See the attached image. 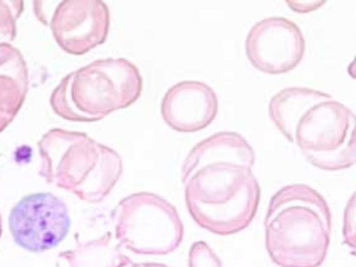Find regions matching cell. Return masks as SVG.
Returning a JSON list of instances; mask_svg holds the SVG:
<instances>
[{
	"instance_id": "obj_1",
	"label": "cell",
	"mask_w": 356,
	"mask_h": 267,
	"mask_svg": "<svg viewBox=\"0 0 356 267\" xmlns=\"http://www.w3.org/2000/svg\"><path fill=\"white\" fill-rule=\"evenodd\" d=\"M255 152L240 134L211 135L191 149L181 166L185 202L200 227L219 236L245 230L258 213Z\"/></svg>"
},
{
	"instance_id": "obj_11",
	"label": "cell",
	"mask_w": 356,
	"mask_h": 267,
	"mask_svg": "<svg viewBox=\"0 0 356 267\" xmlns=\"http://www.w3.org/2000/svg\"><path fill=\"white\" fill-rule=\"evenodd\" d=\"M29 90L24 56L12 44H0V134L18 115Z\"/></svg>"
},
{
	"instance_id": "obj_7",
	"label": "cell",
	"mask_w": 356,
	"mask_h": 267,
	"mask_svg": "<svg viewBox=\"0 0 356 267\" xmlns=\"http://www.w3.org/2000/svg\"><path fill=\"white\" fill-rule=\"evenodd\" d=\"M65 202L50 193L28 195L13 207L9 230L15 243L34 254L56 249L70 230Z\"/></svg>"
},
{
	"instance_id": "obj_16",
	"label": "cell",
	"mask_w": 356,
	"mask_h": 267,
	"mask_svg": "<svg viewBox=\"0 0 356 267\" xmlns=\"http://www.w3.org/2000/svg\"><path fill=\"white\" fill-rule=\"evenodd\" d=\"M293 10L298 13H309L316 10L318 8L325 4V1H286Z\"/></svg>"
},
{
	"instance_id": "obj_15",
	"label": "cell",
	"mask_w": 356,
	"mask_h": 267,
	"mask_svg": "<svg viewBox=\"0 0 356 267\" xmlns=\"http://www.w3.org/2000/svg\"><path fill=\"white\" fill-rule=\"evenodd\" d=\"M344 241L351 249L355 248V194L351 196L345 211Z\"/></svg>"
},
{
	"instance_id": "obj_9",
	"label": "cell",
	"mask_w": 356,
	"mask_h": 267,
	"mask_svg": "<svg viewBox=\"0 0 356 267\" xmlns=\"http://www.w3.org/2000/svg\"><path fill=\"white\" fill-rule=\"evenodd\" d=\"M48 25L64 51L84 55L106 42L111 12L102 0H64L56 6Z\"/></svg>"
},
{
	"instance_id": "obj_13",
	"label": "cell",
	"mask_w": 356,
	"mask_h": 267,
	"mask_svg": "<svg viewBox=\"0 0 356 267\" xmlns=\"http://www.w3.org/2000/svg\"><path fill=\"white\" fill-rule=\"evenodd\" d=\"M24 9V1L0 0V44L12 43L17 37V20Z\"/></svg>"
},
{
	"instance_id": "obj_2",
	"label": "cell",
	"mask_w": 356,
	"mask_h": 267,
	"mask_svg": "<svg viewBox=\"0 0 356 267\" xmlns=\"http://www.w3.org/2000/svg\"><path fill=\"white\" fill-rule=\"evenodd\" d=\"M269 116L315 168L339 171L355 165V114L332 95L285 88L271 97Z\"/></svg>"
},
{
	"instance_id": "obj_12",
	"label": "cell",
	"mask_w": 356,
	"mask_h": 267,
	"mask_svg": "<svg viewBox=\"0 0 356 267\" xmlns=\"http://www.w3.org/2000/svg\"><path fill=\"white\" fill-rule=\"evenodd\" d=\"M59 259L67 261L69 267H127L134 264L114 243L111 234L86 243H79L74 250L64 251Z\"/></svg>"
},
{
	"instance_id": "obj_5",
	"label": "cell",
	"mask_w": 356,
	"mask_h": 267,
	"mask_svg": "<svg viewBox=\"0 0 356 267\" xmlns=\"http://www.w3.org/2000/svg\"><path fill=\"white\" fill-rule=\"evenodd\" d=\"M142 92L139 69L124 58H108L68 74L51 92L50 105L68 122H95L129 108Z\"/></svg>"
},
{
	"instance_id": "obj_10",
	"label": "cell",
	"mask_w": 356,
	"mask_h": 267,
	"mask_svg": "<svg viewBox=\"0 0 356 267\" xmlns=\"http://www.w3.org/2000/svg\"><path fill=\"white\" fill-rule=\"evenodd\" d=\"M219 100L211 86L185 80L172 86L161 100L160 113L168 127L179 133H197L214 122Z\"/></svg>"
},
{
	"instance_id": "obj_14",
	"label": "cell",
	"mask_w": 356,
	"mask_h": 267,
	"mask_svg": "<svg viewBox=\"0 0 356 267\" xmlns=\"http://www.w3.org/2000/svg\"><path fill=\"white\" fill-rule=\"evenodd\" d=\"M189 267H222V264L208 243L197 241L189 251Z\"/></svg>"
},
{
	"instance_id": "obj_18",
	"label": "cell",
	"mask_w": 356,
	"mask_h": 267,
	"mask_svg": "<svg viewBox=\"0 0 356 267\" xmlns=\"http://www.w3.org/2000/svg\"><path fill=\"white\" fill-rule=\"evenodd\" d=\"M1 234H3V221H1V213H0V238H1Z\"/></svg>"
},
{
	"instance_id": "obj_17",
	"label": "cell",
	"mask_w": 356,
	"mask_h": 267,
	"mask_svg": "<svg viewBox=\"0 0 356 267\" xmlns=\"http://www.w3.org/2000/svg\"><path fill=\"white\" fill-rule=\"evenodd\" d=\"M131 267H169L164 264H158V262H142V264H134Z\"/></svg>"
},
{
	"instance_id": "obj_6",
	"label": "cell",
	"mask_w": 356,
	"mask_h": 267,
	"mask_svg": "<svg viewBox=\"0 0 356 267\" xmlns=\"http://www.w3.org/2000/svg\"><path fill=\"white\" fill-rule=\"evenodd\" d=\"M113 221L117 243L138 255H169L183 243L184 226L177 207L153 193L124 197Z\"/></svg>"
},
{
	"instance_id": "obj_8",
	"label": "cell",
	"mask_w": 356,
	"mask_h": 267,
	"mask_svg": "<svg viewBox=\"0 0 356 267\" xmlns=\"http://www.w3.org/2000/svg\"><path fill=\"white\" fill-rule=\"evenodd\" d=\"M246 56L259 72L286 74L300 64L305 54V39L294 22L270 17L252 26L245 42Z\"/></svg>"
},
{
	"instance_id": "obj_4",
	"label": "cell",
	"mask_w": 356,
	"mask_h": 267,
	"mask_svg": "<svg viewBox=\"0 0 356 267\" xmlns=\"http://www.w3.org/2000/svg\"><path fill=\"white\" fill-rule=\"evenodd\" d=\"M38 149L39 175L90 204L104 200L123 175L122 156L86 133L51 129L38 141Z\"/></svg>"
},
{
	"instance_id": "obj_3",
	"label": "cell",
	"mask_w": 356,
	"mask_h": 267,
	"mask_svg": "<svg viewBox=\"0 0 356 267\" xmlns=\"http://www.w3.org/2000/svg\"><path fill=\"white\" fill-rule=\"evenodd\" d=\"M265 246L280 267H320L332 237V211L324 196L291 184L271 197L264 221Z\"/></svg>"
}]
</instances>
